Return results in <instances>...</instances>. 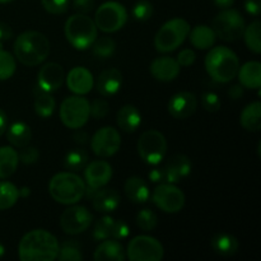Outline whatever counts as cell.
Instances as JSON below:
<instances>
[{
    "label": "cell",
    "mask_w": 261,
    "mask_h": 261,
    "mask_svg": "<svg viewBox=\"0 0 261 261\" xmlns=\"http://www.w3.org/2000/svg\"><path fill=\"white\" fill-rule=\"evenodd\" d=\"M96 261H124L126 259V252L117 240H103L96 247L93 254Z\"/></svg>",
    "instance_id": "cell-23"
},
{
    "label": "cell",
    "mask_w": 261,
    "mask_h": 261,
    "mask_svg": "<svg viewBox=\"0 0 261 261\" xmlns=\"http://www.w3.org/2000/svg\"><path fill=\"white\" fill-rule=\"evenodd\" d=\"M153 203L165 213H178L185 206V194L175 184L161 182L152 195Z\"/></svg>",
    "instance_id": "cell-12"
},
{
    "label": "cell",
    "mask_w": 261,
    "mask_h": 261,
    "mask_svg": "<svg viewBox=\"0 0 261 261\" xmlns=\"http://www.w3.org/2000/svg\"><path fill=\"white\" fill-rule=\"evenodd\" d=\"M245 9L249 14L259 17L261 12V0H245Z\"/></svg>",
    "instance_id": "cell-49"
},
{
    "label": "cell",
    "mask_w": 261,
    "mask_h": 261,
    "mask_svg": "<svg viewBox=\"0 0 261 261\" xmlns=\"http://www.w3.org/2000/svg\"><path fill=\"white\" fill-rule=\"evenodd\" d=\"M14 0H0V4H8V3H12Z\"/></svg>",
    "instance_id": "cell-58"
},
{
    "label": "cell",
    "mask_w": 261,
    "mask_h": 261,
    "mask_svg": "<svg viewBox=\"0 0 261 261\" xmlns=\"http://www.w3.org/2000/svg\"><path fill=\"white\" fill-rule=\"evenodd\" d=\"M260 32H261V23L259 20H254L250 23L247 27H245L244 38L245 43L254 54L261 53V41H260Z\"/></svg>",
    "instance_id": "cell-35"
},
{
    "label": "cell",
    "mask_w": 261,
    "mask_h": 261,
    "mask_svg": "<svg viewBox=\"0 0 261 261\" xmlns=\"http://www.w3.org/2000/svg\"><path fill=\"white\" fill-rule=\"evenodd\" d=\"M115 219L112 217L105 216L96 223L93 229V239L97 241H103V240L111 239L112 226H114Z\"/></svg>",
    "instance_id": "cell-40"
},
{
    "label": "cell",
    "mask_w": 261,
    "mask_h": 261,
    "mask_svg": "<svg viewBox=\"0 0 261 261\" xmlns=\"http://www.w3.org/2000/svg\"><path fill=\"white\" fill-rule=\"evenodd\" d=\"M60 244L58 239L46 229L27 232L18 246V255L22 261H54L58 259Z\"/></svg>",
    "instance_id": "cell-1"
},
{
    "label": "cell",
    "mask_w": 261,
    "mask_h": 261,
    "mask_svg": "<svg viewBox=\"0 0 261 261\" xmlns=\"http://www.w3.org/2000/svg\"><path fill=\"white\" fill-rule=\"evenodd\" d=\"M189 36H190L189 38H190L191 45L198 50H208V48L213 47L217 40L213 28L205 24H199L194 27L189 32Z\"/></svg>",
    "instance_id": "cell-27"
},
{
    "label": "cell",
    "mask_w": 261,
    "mask_h": 261,
    "mask_svg": "<svg viewBox=\"0 0 261 261\" xmlns=\"http://www.w3.org/2000/svg\"><path fill=\"white\" fill-rule=\"evenodd\" d=\"M245 27H246L245 19L239 10L229 9V8H226L218 13L212 22V28L217 37L227 42L240 40L244 35Z\"/></svg>",
    "instance_id": "cell-7"
},
{
    "label": "cell",
    "mask_w": 261,
    "mask_h": 261,
    "mask_svg": "<svg viewBox=\"0 0 261 261\" xmlns=\"http://www.w3.org/2000/svg\"><path fill=\"white\" fill-rule=\"evenodd\" d=\"M228 96L231 97L232 99H240L242 96H244V87L241 84H233L231 88L228 89Z\"/></svg>",
    "instance_id": "cell-52"
},
{
    "label": "cell",
    "mask_w": 261,
    "mask_h": 261,
    "mask_svg": "<svg viewBox=\"0 0 261 261\" xmlns=\"http://www.w3.org/2000/svg\"><path fill=\"white\" fill-rule=\"evenodd\" d=\"M19 199L18 188L8 181H0V211L12 208Z\"/></svg>",
    "instance_id": "cell-34"
},
{
    "label": "cell",
    "mask_w": 261,
    "mask_h": 261,
    "mask_svg": "<svg viewBox=\"0 0 261 261\" xmlns=\"http://www.w3.org/2000/svg\"><path fill=\"white\" fill-rule=\"evenodd\" d=\"M201 106L208 112H217L221 109V98L214 92H205L201 96Z\"/></svg>",
    "instance_id": "cell-44"
},
{
    "label": "cell",
    "mask_w": 261,
    "mask_h": 261,
    "mask_svg": "<svg viewBox=\"0 0 261 261\" xmlns=\"http://www.w3.org/2000/svg\"><path fill=\"white\" fill-rule=\"evenodd\" d=\"M18 193H19V196H22V198H25V196L30 195V189H28V188L18 189Z\"/></svg>",
    "instance_id": "cell-56"
},
{
    "label": "cell",
    "mask_w": 261,
    "mask_h": 261,
    "mask_svg": "<svg viewBox=\"0 0 261 261\" xmlns=\"http://www.w3.org/2000/svg\"><path fill=\"white\" fill-rule=\"evenodd\" d=\"M190 24L182 18L167 20L154 36V47L158 53H172L189 37Z\"/></svg>",
    "instance_id": "cell-6"
},
{
    "label": "cell",
    "mask_w": 261,
    "mask_h": 261,
    "mask_svg": "<svg viewBox=\"0 0 261 261\" xmlns=\"http://www.w3.org/2000/svg\"><path fill=\"white\" fill-rule=\"evenodd\" d=\"M125 252L127 259L132 261H161L165 255V249L157 239L142 234L129 242Z\"/></svg>",
    "instance_id": "cell-11"
},
{
    "label": "cell",
    "mask_w": 261,
    "mask_h": 261,
    "mask_svg": "<svg viewBox=\"0 0 261 261\" xmlns=\"http://www.w3.org/2000/svg\"><path fill=\"white\" fill-rule=\"evenodd\" d=\"M33 93H35V103H33V107H35L36 114L40 117H42V119H48V117L53 116L54 111H55L56 102L55 98L51 96V93L42 91L37 86H36Z\"/></svg>",
    "instance_id": "cell-30"
},
{
    "label": "cell",
    "mask_w": 261,
    "mask_h": 261,
    "mask_svg": "<svg viewBox=\"0 0 261 261\" xmlns=\"http://www.w3.org/2000/svg\"><path fill=\"white\" fill-rule=\"evenodd\" d=\"M4 254H5V247L4 245L2 244V241H0V257H2Z\"/></svg>",
    "instance_id": "cell-57"
},
{
    "label": "cell",
    "mask_w": 261,
    "mask_h": 261,
    "mask_svg": "<svg viewBox=\"0 0 261 261\" xmlns=\"http://www.w3.org/2000/svg\"><path fill=\"white\" fill-rule=\"evenodd\" d=\"M58 259L60 261H81L83 260L81 245L75 240H68L59 247Z\"/></svg>",
    "instance_id": "cell-37"
},
{
    "label": "cell",
    "mask_w": 261,
    "mask_h": 261,
    "mask_svg": "<svg viewBox=\"0 0 261 261\" xmlns=\"http://www.w3.org/2000/svg\"><path fill=\"white\" fill-rule=\"evenodd\" d=\"M0 50H3V42H0Z\"/></svg>",
    "instance_id": "cell-59"
},
{
    "label": "cell",
    "mask_w": 261,
    "mask_h": 261,
    "mask_svg": "<svg viewBox=\"0 0 261 261\" xmlns=\"http://www.w3.org/2000/svg\"><path fill=\"white\" fill-rule=\"evenodd\" d=\"M84 170V182L88 188L101 189L112 178V167L106 161H93L87 163Z\"/></svg>",
    "instance_id": "cell-16"
},
{
    "label": "cell",
    "mask_w": 261,
    "mask_h": 261,
    "mask_svg": "<svg viewBox=\"0 0 261 261\" xmlns=\"http://www.w3.org/2000/svg\"><path fill=\"white\" fill-rule=\"evenodd\" d=\"M158 224V217L150 209H142L139 213L137 214V226L139 227L142 231L150 232L157 227Z\"/></svg>",
    "instance_id": "cell-39"
},
{
    "label": "cell",
    "mask_w": 261,
    "mask_h": 261,
    "mask_svg": "<svg viewBox=\"0 0 261 261\" xmlns=\"http://www.w3.org/2000/svg\"><path fill=\"white\" fill-rule=\"evenodd\" d=\"M213 3L221 9H226V8H231L234 4V0H213Z\"/></svg>",
    "instance_id": "cell-55"
},
{
    "label": "cell",
    "mask_w": 261,
    "mask_h": 261,
    "mask_svg": "<svg viewBox=\"0 0 261 261\" xmlns=\"http://www.w3.org/2000/svg\"><path fill=\"white\" fill-rule=\"evenodd\" d=\"M93 216L91 212L82 205H73L63 212L60 217V227L66 234L75 236L83 233L92 224Z\"/></svg>",
    "instance_id": "cell-13"
},
{
    "label": "cell",
    "mask_w": 261,
    "mask_h": 261,
    "mask_svg": "<svg viewBox=\"0 0 261 261\" xmlns=\"http://www.w3.org/2000/svg\"><path fill=\"white\" fill-rule=\"evenodd\" d=\"M240 124L247 132H260L261 130V103L259 101L247 105L241 112Z\"/></svg>",
    "instance_id": "cell-29"
},
{
    "label": "cell",
    "mask_w": 261,
    "mask_h": 261,
    "mask_svg": "<svg viewBox=\"0 0 261 261\" xmlns=\"http://www.w3.org/2000/svg\"><path fill=\"white\" fill-rule=\"evenodd\" d=\"M97 30L105 33H114L121 30L127 22V12L117 2H106L98 7L94 14Z\"/></svg>",
    "instance_id": "cell-10"
},
{
    "label": "cell",
    "mask_w": 261,
    "mask_h": 261,
    "mask_svg": "<svg viewBox=\"0 0 261 261\" xmlns=\"http://www.w3.org/2000/svg\"><path fill=\"white\" fill-rule=\"evenodd\" d=\"M110 111V105L109 102L105 101V99H94L91 105H89V114L91 116H93L94 119L102 120L109 115Z\"/></svg>",
    "instance_id": "cell-43"
},
{
    "label": "cell",
    "mask_w": 261,
    "mask_h": 261,
    "mask_svg": "<svg viewBox=\"0 0 261 261\" xmlns=\"http://www.w3.org/2000/svg\"><path fill=\"white\" fill-rule=\"evenodd\" d=\"M92 200V205L99 213H111V212L116 211L117 206L120 205L121 201V196H120L119 191L115 189L110 188H101L97 190L94 194Z\"/></svg>",
    "instance_id": "cell-22"
},
{
    "label": "cell",
    "mask_w": 261,
    "mask_h": 261,
    "mask_svg": "<svg viewBox=\"0 0 261 261\" xmlns=\"http://www.w3.org/2000/svg\"><path fill=\"white\" fill-rule=\"evenodd\" d=\"M64 79L65 73L63 66L58 63H47L38 71L37 87H40L42 91L53 93L63 86Z\"/></svg>",
    "instance_id": "cell-17"
},
{
    "label": "cell",
    "mask_w": 261,
    "mask_h": 261,
    "mask_svg": "<svg viewBox=\"0 0 261 261\" xmlns=\"http://www.w3.org/2000/svg\"><path fill=\"white\" fill-rule=\"evenodd\" d=\"M138 154L147 165L157 166L165 160L167 153V140L158 130H147L138 140Z\"/></svg>",
    "instance_id": "cell-8"
},
{
    "label": "cell",
    "mask_w": 261,
    "mask_h": 261,
    "mask_svg": "<svg viewBox=\"0 0 261 261\" xmlns=\"http://www.w3.org/2000/svg\"><path fill=\"white\" fill-rule=\"evenodd\" d=\"M167 109L172 117L185 120L194 115V112L198 109V98L191 92H178L171 97Z\"/></svg>",
    "instance_id": "cell-15"
},
{
    "label": "cell",
    "mask_w": 261,
    "mask_h": 261,
    "mask_svg": "<svg viewBox=\"0 0 261 261\" xmlns=\"http://www.w3.org/2000/svg\"><path fill=\"white\" fill-rule=\"evenodd\" d=\"M121 147V135L115 127L103 126L91 138V148L99 158L112 157Z\"/></svg>",
    "instance_id": "cell-14"
},
{
    "label": "cell",
    "mask_w": 261,
    "mask_h": 261,
    "mask_svg": "<svg viewBox=\"0 0 261 261\" xmlns=\"http://www.w3.org/2000/svg\"><path fill=\"white\" fill-rule=\"evenodd\" d=\"M19 157L12 147H0V180L8 178L17 171Z\"/></svg>",
    "instance_id": "cell-32"
},
{
    "label": "cell",
    "mask_w": 261,
    "mask_h": 261,
    "mask_svg": "<svg viewBox=\"0 0 261 261\" xmlns=\"http://www.w3.org/2000/svg\"><path fill=\"white\" fill-rule=\"evenodd\" d=\"M42 7L50 14H63L69 9L70 0H41Z\"/></svg>",
    "instance_id": "cell-42"
},
{
    "label": "cell",
    "mask_w": 261,
    "mask_h": 261,
    "mask_svg": "<svg viewBox=\"0 0 261 261\" xmlns=\"http://www.w3.org/2000/svg\"><path fill=\"white\" fill-rule=\"evenodd\" d=\"M96 23L87 14H73L68 18L64 33L68 42L76 50H87L93 45L97 38Z\"/></svg>",
    "instance_id": "cell-5"
},
{
    "label": "cell",
    "mask_w": 261,
    "mask_h": 261,
    "mask_svg": "<svg viewBox=\"0 0 261 261\" xmlns=\"http://www.w3.org/2000/svg\"><path fill=\"white\" fill-rule=\"evenodd\" d=\"M196 55L191 48H184L178 53L177 55V63L180 64V66H190L195 63Z\"/></svg>",
    "instance_id": "cell-47"
},
{
    "label": "cell",
    "mask_w": 261,
    "mask_h": 261,
    "mask_svg": "<svg viewBox=\"0 0 261 261\" xmlns=\"http://www.w3.org/2000/svg\"><path fill=\"white\" fill-rule=\"evenodd\" d=\"M206 73L213 81L218 83H229L236 78L240 68V60L236 54L227 46L212 47L206 54L205 61Z\"/></svg>",
    "instance_id": "cell-3"
},
{
    "label": "cell",
    "mask_w": 261,
    "mask_h": 261,
    "mask_svg": "<svg viewBox=\"0 0 261 261\" xmlns=\"http://www.w3.org/2000/svg\"><path fill=\"white\" fill-rule=\"evenodd\" d=\"M8 126V116L2 109H0V137L7 132Z\"/></svg>",
    "instance_id": "cell-54"
},
{
    "label": "cell",
    "mask_w": 261,
    "mask_h": 261,
    "mask_svg": "<svg viewBox=\"0 0 261 261\" xmlns=\"http://www.w3.org/2000/svg\"><path fill=\"white\" fill-rule=\"evenodd\" d=\"M132 15L134 19L139 20V22H145V20L150 19L153 15V5L152 3L148 0H139L133 5Z\"/></svg>",
    "instance_id": "cell-41"
},
{
    "label": "cell",
    "mask_w": 261,
    "mask_h": 261,
    "mask_svg": "<svg viewBox=\"0 0 261 261\" xmlns=\"http://www.w3.org/2000/svg\"><path fill=\"white\" fill-rule=\"evenodd\" d=\"M94 0H73V8L81 14H88L94 9Z\"/></svg>",
    "instance_id": "cell-48"
},
{
    "label": "cell",
    "mask_w": 261,
    "mask_h": 261,
    "mask_svg": "<svg viewBox=\"0 0 261 261\" xmlns=\"http://www.w3.org/2000/svg\"><path fill=\"white\" fill-rule=\"evenodd\" d=\"M17 69L15 58L5 50H0V81L12 78Z\"/></svg>",
    "instance_id": "cell-38"
},
{
    "label": "cell",
    "mask_w": 261,
    "mask_h": 261,
    "mask_svg": "<svg viewBox=\"0 0 261 261\" xmlns=\"http://www.w3.org/2000/svg\"><path fill=\"white\" fill-rule=\"evenodd\" d=\"M124 191L127 199L134 204H144L149 200L150 191L143 178L133 176L125 181Z\"/></svg>",
    "instance_id": "cell-24"
},
{
    "label": "cell",
    "mask_w": 261,
    "mask_h": 261,
    "mask_svg": "<svg viewBox=\"0 0 261 261\" xmlns=\"http://www.w3.org/2000/svg\"><path fill=\"white\" fill-rule=\"evenodd\" d=\"M180 64L177 60L170 56H161L154 59L150 64V74L154 79L160 82H172L180 74Z\"/></svg>",
    "instance_id": "cell-20"
},
{
    "label": "cell",
    "mask_w": 261,
    "mask_h": 261,
    "mask_svg": "<svg viewBox=\"0 0 261 261\" xmlns=\"http://www.w3.org/2000/svg\"><path fill=\"white\" fill-rule=\"evenodd\" d=\"M190 158L184 154H175L165 166V181L168 184H178L191 173Z\"/></svg>",
    "instance_id": "cell-18"
},
{
    "label": "cell",
    "mask_w": 261,
    "mask_h": 261,
    "mask_svg": "<svg viewBox=\"0 0 261 261\" xmlns=\"http://www.w3.org/2000/svg\"><path fill=\"white\" fill-rule=\"evenodd\" d=\"M18 157H19V162H22L23 165H33L40 160V152L35 147L25 145L23 147L22 152L18 153Z\"/></svg>",
    "instance_id": "cell-45"
},
{
    "label": "cell",
    "mask_w": 261,
    "mask_h": 261,
    "mask_svg": "<svg viewBox=\"0 0 261 261\" xmlns=\"http://www.w3.org/2000/svg\"><path fill=\"white\" fill-rule=\"evenodd\" d=\"M116 122L125 133H134L142 124V115L133 105H125L117 111Z\"/></svg>",
    "instance_id": "cell-26"
},
{
    "label": "cell",
    "mask_w": 261,
    "mask_h": 261,
    "mask_svg": "<svg viewBox=\"0 0 261 261\" xmlns=\"http://www.w3.org/2000/svg\"><path fill=\"white\" fill-rule=\"evenodd\" d=\"M240 84L247 89H259L261 87V64L259 61H247L237 71Z\"/></svg>",
    "instance_id": "cell-25"
},
{
    "label": "cell",
    "mask_w": 261,
    "mask_h": 261,
    "mask_svg": "<svg viewBox=\"0 0 261 261\" xmlns=\"http://www.w3.org/2000/svg\"><path fill=\"white\" fill-rule=\"evenodd\" d=\"M89 101L83 96H70L60 105V120L66 127L73 130L82 129L88 122Z\"/></svg>",
    "instance_id": "cell-9"
},
{
    "label": "cell",
    "mask_w": 261,
    "mask_h": 261,
    "mask_svg": "<svg viewBox=\"0 0 261 261\" xmlns=\"http://www.w3.org/2000/svg\"><path fill=\"white\" fill-rule=\"evenodd\" d=\"M73 138L76 143H79V144H86V143H88L89 140V135L87 134L86 132H82V130L79 129L78 132L73 135Z\"/></svg>",
    "instance_id": "cell-53"
},
{
    "label": "cell",
    "mask_w": 261,
    "mask_h": 261,
    "mask_svg": "<svg viewBox=\"0 0 261 261\" xmlns=\"http://www.w3.org/2000/svg\"><path fill=\"white\" fill-rule=\"evenodd\" d=\"M89 155L83 148H76L66 153L64 158V167L70 172H78L87 166Z\"/></svg>",
    "instance_id": "cell-33"
},
{
    "label": "cell",
    "mask_w": 261,
    "mask_h": 261,
    "mask_svg": "<svg viewBox=\"0 0 261 261\" xmlns=\"http://www.w3.org/2000/svg\"><path fill=\"white\" fill-rule=\"evenodd\" d=\"M14 58L23 65L36 66L42 64L50 54V41L43 33L27 31L15 38Z\"/></svg>",
    "instance_id": "cell-2"
},
{
    "label": "cell",
    "mask_w": 261,
    "mask_h": 261,
    "mask_svg": "<svg viewBox=\"0 0 261 261\" xmlns=\"http://www.w3.org/2000/svg\"><path fill=\"white\" fill-rule=\"evenodd\" d=\"M66 84L70 92L78 96H84L92 91L94 86V79L88 69L84 66H75L68 73Z\"/></svg>",
    "instance_id": "cell-19"
},
{
    "label": "cell",
    "mask_w": 261,
    "mask_h": 261,
    "mask_svg": "<svg viewBox=\"0 0 261 261\" xmlns=\"http://www.w3.org/2000/svg\"><path fill=\"white\" fill-rule=\"evenodd\" d=\"M122 74L119 69H107L102 71L96 82V89L101 96L111 97L115 96L121 89Z\"/></svg>",
    "instance_id": "cell-21"
},
{
    "label": "cell",
    "mask_w": 261,
    "mask_h": 261,
    "mask_svg": "<svg viewBox=\"0 0 261 261\" xmlns=\"http://www.w3.org/2000/svg\"><path fill=\"white\" fill-rule=\"evenodd\" d=\"M13 37V30L7 23L0 22V42L9 41Z\"/></svg>",
    "instance_id": "cell-51"
},
{
    "label": "cell",
    "mask_w": 261,
    "mask_h": 261,
    "mask_svg": "<svg viewBox=\"0 0 261 261\" xmlns=\"http://www.w3.org/2000/svg\"><path fill=\"white\" fill-rule=\"evenodd\" d=\"M130 234V227L124 221H115L112 226L111 237L115 240H125Z\"/></svg>",
    "instance_id": "cell-46"
},
{
    "label": "cell",
    "mask_w": 261,
    "mask_h": 261,
    "mask_svg": "<svg viewBox=\"0 0 261 261\" xmlns=\"http://www.w3.org/2000/svg\"><path fill=\"white\" fill-rule=\"evenodd\" d=\"M91 47L92 53H93L96 58L107 59L111 58L115 54V51H116V42L111 37L103 36V37L96 38V41H94Z\"/></svg>",
    "instance_id": "cell-36"
},
{
    "label": "cell",
    "mask_w": 261,
    "mask_h": 261,
    "mask_svg": "<svg viewBox=\"0 0 261 261\" xmlns=\"http://www.w3.org/2000/svg\"><path fill=\"white\" fill-rule=\"evenodd\" d=\"M148 178L154 184H161L165 181V168H153L149 173H148Z\"/></svg>",
    "instance_id": "cell-50"
},
{
    "label": "cell",
    "mask_w": 261,
    "mask_h": 261,
    "mask_svg": "<svg viewBox=\"0 0 261 261\" xmlns=\"http://www.w3.org/2000/svg\"><path fill=\"white\" fill-rule=\"evenodd\" d=\"M7 139L13 147L23 148L30 144L32 139V132L31 127L25 122L18 121L9 126L7 132Z\"/></svg>",
    "instance_id": "cell-31"
},
{
    "label": "cell",
    "mask_w": 261,
    "mask_h": 261,
    "mask_svg": "<svg viewBox=\"0 0 261 261\" xmlns=\"http://www.w3.org/2000/svg\"><path fill=\"white\" fill-rule=\"evenodd\" d=\"M86 182L74 172L56 173L48 184L51 198L63 205H73L81 201L86 194Z\"/></svg>",
    "instance_id": "cell-4"
},
{
    "label": "cell",
    "mask_w": 261,
    "mask_h": 261,
    "mask_svg": "<svg viewBox=\"0 0 261 261\" xmlns=\"http://www.w3.org/2000/svg\"><path fill=\"white\" fill-rule=\"evenodd\" d=\"M212 249L214 252L221 256H233L237 251H239V240L231 233H226V232H221L217 233L216 236L212 239L211 241Z\"/></svg>",
    "instance_id": "cell-28"
}]
</instances>
